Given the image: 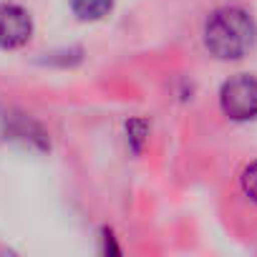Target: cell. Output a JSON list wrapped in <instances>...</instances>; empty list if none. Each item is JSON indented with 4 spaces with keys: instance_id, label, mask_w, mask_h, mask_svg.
I'll return each mask as SVG.
<instances>
[{
    "instance_id": "cell-5",
    "label": "cell",
    "mask_w": 257,
    "mask_h": 257,
    "mask_svg": "<svg viewBox=\"0 0 257 257\" xmlns=\"http://www.w3.org/2000/svg\"><path fill=\"white\" fill-rule=\"evenodd\" d=\"M239 182H242V189H244V194H247L252 202H257V162H252V164H249V167L242 172Z\"/></svg>"
},
{
    "instance_id": "cell-2",
    "label": "cell",
    "mask_w": 257,
    "mask_h": 257,
    "mask_svg": "<svg viewBox=\"0 0 257 257\" xmlns=\"http://www.w3.org/2000/svg\"><path fill=\"white\" fill-rule=\"evenodd\" d=\"M222 113L232 121H249L257 116V78L249 73L232 76L219 88Z\"/></svg>"
},
{
    "instance_id": "cell-3",
    "label": "cell",
    "mask_w": 257,
    "mask_h": 257,
    "mask_svg": "<svg viewBox=\"0 0 257 257\" xmlns=\"http://www.w3.org/2000/svg\"><path fill=\"white\" fill-rule=\"evenodd\" d=\"M33 36V18L26 8L16 3L0 6V48L16 51L23 48Z\"/></svg>"
},
{
    "instance_id": "cell-1",
    "label": "cell",
    "mask_w": 257,
    "mask_h": 257,
    "mask_svg": "<svg viewBox=\"0 0 257 257\" xmlns=\"http://www.w3.org/2000/svg\"><path fill=\"white\" fill-rule=\"evenodd\" d=\"M204 48L219 61H239L257 41V23L242 8H219L204 21Z\"/></svg>"
},
{
    "instance_id": "cell-4",
    "label": "cell",
    "mask_w": 257,
    "mask_h": 257,
    "mask_svg": "<svg viewBox=\"0 0 257 257\" xmlns=\"http://www.w3.org/2000/svg\"><path fill=\"white\" fill-rule=\"evenodd\" d=\"M71 8L81 21H101L111 13L113 0H71Z\"/></svg>"
}]
</instances>
